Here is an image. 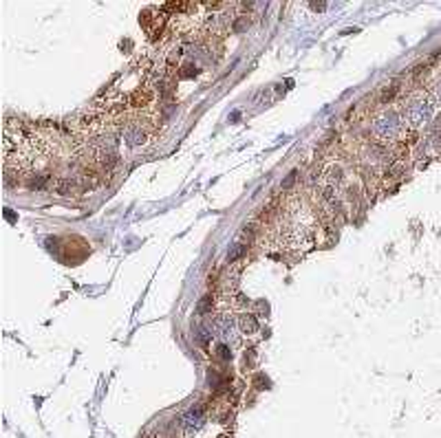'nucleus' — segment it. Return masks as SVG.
<instances>
[{
  "label": "nucleus",
  "instance_id": "nucleus-1",
  "mask_svg": "<svg viewBox=\"0 0 441 438\" xmlns=\"http://www.w3.org/2000/svg\"><path fill=\"white\" fill-rule=\"evenodd\" d=\"M273 243L280 249H309L318 243V220L307 203L294 199L273 222Z\"/></svg>",
  "mask_w": 441,
  "mask_h": 438
},
{
  "label": "nucleus",
  "instance_id": "nucleus-2",
  "mask_svg": "<svg viewBox=\"0 0 441 438\" xmlns=\"http://www.w3.org/2000/svg\"><path fill=\"white\" fill-rule=\"evenodd\" d=\"M435 101L428 93H423V90H415V93H410L404 101H402V108L400 115L404 119V126L406 128H423L426 124L433 122L435 117Z\"/></svg>",
  "mask_w": 441,
  "mask_h": 438
},
{
  "label": "nucleus",
  "instance_id": "nucleus-3",
  "mask_svg": "<svg viewBox=\"0 0 441 438\" xmlns=\"http://www.w3.org/2000/svg\"><path fill=\"white\" fill-rule=\"evenodd\" d=\"M404 130H406V126H404V119H402L400 111H384L371 122L373 137L382 143L398 141L404 134Z\"/></svg>",
  "mask_w": 441,
  "mask_h": 438
},
{
  "label": "nucleus",
  "instance_id": "nucleus-4",
  "mask_svg": "<svg viewBox=\"0 0 441 438\" xmlns=\"http://www.w3.org/2000/svg\"><path fill=\"white\" fill-rule=\"evenodd\" d=\"M212 337L221 339L223 344L227 341H234L236 339V330H238V324H236V317L230 315V313H217L215 317H212Z\"/></svg>",
  "mask_w": 441,
  "mask_h": 438
},
{
  "label": "nucleus",
  "instance_id": "nucleus-5",
  "mask_svg": "<svg viewBox=\"0 0 441 438\" xmlns=\"http://www.w3.org/2000/svg\"><path fill=\"white\" fill-rule=\"evenodd\" d=\"M148 137L146 128L142 126V122H137V119H133V122H126V126L121 128V139H124V143L128 148H137L142 146Z\"/></svg>",
  "mask_w": 441,
  "mask_h": 438
},
{
  "label": "nucleus",
  "instance_id": "nucleus-6",
  "mask_svg": "<svg viewBox=\"0 0 441 438\" xmlns=\"http://www.w3.org/2000/svg\"><path fill=\"white\" fill-rule=\"evenodd\" d=\"M236 324L243 335H256L261 330V324H258V317L254 313H240L236 317Z\"/></svg>",
  "mask_w": 441,
  "mask_h": 438
},
{
  "label": "nucleus",
  "instance_id": "nucleus-7",
  "mask_svg": "<svg viewBox=\"0 0 441 438\" xmlns=\"http://www.w3.org/2000/svg\"><path fill=\"white\" fill-rule=\"evenodd\" d=\"M181 425H184V430L188 434L196 432V430L203 425V412L199 410V407H192V410H188L184 414V418H181Z\"/></svg>",
  "mask_w": 441,
  "mask_h": 438
},
{
  "label": "nucleus",
  "instance_id": "nucleus-8",
  "mask_svg": "<svg viewBox=\"0 0 441 438\" xmlns=\"http://www.w3.org/2000/svg\"><path fill=\"white\" fill-rule=\"evenodd\" d=\"M428 95L433 97L435 106H441V75L430 82V86H428Z\"/></svg>",
  "mask_w": 441,
  "mask_h": 438
},
{
  "label": "nucleus",
  "instance_id": "nucleus-9",
  "mask_svg": "<svg viewBox=\"0 0 441 438\" xmlns=\"http://www.w3.org/2000/svg\"><path fill=\"white\" fill-rule=\"evenodd\" d=\"M212 309H215V299H212V295H205L199 302V306H196V313H199V315H212Z\"/></svg>",
  "mask_w": 441,
  "mask_h": 438
}]
</instances>
